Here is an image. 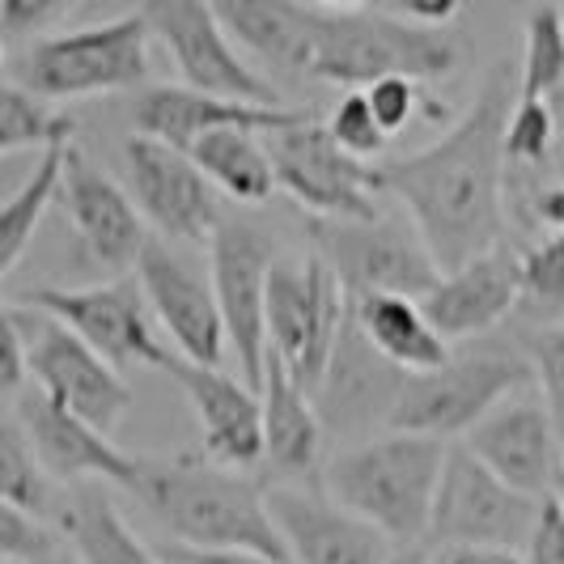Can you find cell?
Returning <instances> with one entry per match:
<instances>
[{
  "instance_id": "cell-1",
  "label": "cell",
  "mask_w": 564,
  "mask_h": 564,
  "mask_svg": "<svg viewBox=\"0 0 564 564\" xmlns=\"http://www.w3.org/2000/svg\"><path fill=\"white\" fill-rule=\"evenodd\" d=\"M518 102V64H492L484 73L471 111L446 137L378 166V187L403 204V217L421 234L424 251L442 276L480 259L501 242L506 226V132Z\"/></svg>"
},
{
  "instance_id": "cell-2",
  "label": "cell",
  "mask_w": 564,
  "mask_h": 564,
  "mask_svg": "<svg viewBox=\"0 0 564 564\" xmlns=\"http://www.w3.org/2000/svg\"><path fill=\"white\" fill-rule=\"evenodd\" d=\"M132 497L174 539V547L251 552L263 561L289 564L263 488L242 471H226L208 458L141 463V484Z\"/></svg>"
},
{
  "instance_id": "cell-3",
  "label": "cell",
  "mask_w": 564,
  "mask_h": 564,
  "mask_svg": "<svg viewBox=\"0 0 564 564\" xmlns=\"http://www.w3.org/2000/svg\"><path fill=\"white\" fill-rule=\"evenodd\" d=\"M446 451L451 442L421 433H373L318 467L323 492L391 539V547H421Z\"/></svg>"
},
{
  "instance_id": "cell-4",
  "label": "cell",
  "mask_w": 564,
  "mask_h": 564,
  "mask_svg": "<svg viewBox=\"0 0 564 564\" xmlns=\"http://www.w3.org/2000/svg\"><path fill=\"white\" fill-rule=\"evenodd\" d=\"M467 47L454 30H424L382 4H314V39L306 77L344 89H369L387 77L446 82Z\"/></svg>"
},
{
  "instance_id": "cell-5",
  "label": "cell",
  "mask_w": 564,
  "mask_h": 564,
  "mask_svg": "<svg viewBox=\"0 0 564 564\" xmlns=\"http://www.w3.org/2000/svg\"><path fill=\"white\" fill-rule=\"evenodd\" d=\"M149 26L144 13H119L111 22L82 30H56L26 43L13 59V77L39 102H77L98 94H119L149 77Z\"/></svg>"
},
{
  "instance_id": "cell-6",
  "label": "cell",
  "mask_w": 564,
  "mask_h": 564,
  "mask_svg": "<svg viewBox=\"0 0 564 564\" xmlns=\"http://www.w3.org/2000/svg\"><path fill=\"white\" fill-rule=\"evenodd\" d=\"M522 387H531V366L509 344L451 352V361L442 369L403 373L387 429L446 442L458 433H471L501 399H509Z\"/></svg>"
},
{
  "instance_id": "cell-7",
  "label": "cell",
  "mask_w": 564,
  "mask_h": 564,
  "mask_svg": "<svg viewBox=\"0 0 564 564\" xmlns=\"http://www.w3.org/2000/svg\"><path fill=\"white\" fill-rule=\"evenodd\" d=\"M348 318V297L339 289L336 272L318 259V251L302 259H276L268 276V352L289 369V378L314 395L327 361L336 352V339Z\"/></svg>"
},
{
  "instance_id": "cell-8",
  "label": "cell",
  "mask_w": 564,
  "mask_h": 564,
  "mask_svg": "<svg viewBox=\"0 0 564 564\" xmlns=\"http://www.w3.org/2000/svg\"><path fill=\"white\" fill-rule=\"evenodd\" d=\"M144 26L166 47L170 64L187 89L226 98V102H247V107H268L281 111L284 98L263 68L238 52V43L217 22V9L204 0H153L144 4Z\"/></svg>"
},
{
  "instance_id": "cell-9",
  "label": "cell",
  "mask_w": 564,
  "mask_h": 564,
  "mask_svg": "<svg viewBox=\"0 0 564 564\" xmlns=\"http://www.w3.org/2000/svg\"><path fill=\"white\" fill-rule=\"evenodd\" d=\"M318 259L336 272L344 297L395 293V297H429L442 281V268L424 251L421 234L408 217H369V221H311Z\"/></svg>"
},
{
  "instance_id": "cell-10",
  "label": "cell",
  "mask_w": 564,
  "mask_h": 564,
  "mask_svg": "<svg viewBox=\"0 0 564 564\" xmlns=\"http://www.w3.org/2000/svg\"><path fill=\"white\" fill-rule=\"evenodd\" d=\"M535 513L539 501L501 484L476 454L458 442L446 451V463H442V480L433 492L424 543L437 547V552H454V547L518 552L531 535Z\"/></svg>"
},
{
  "instance_id": "cell-11",
  "label": "cell",
  "mask_w": 564,
  "mask_h": 564,
  "mask_svg": "<svg viewBox=\"0 0 564 564\" xmlns=\"http://www.w3.org/2000/svg\"><path fill=\"white\" fill-rule=\"evenodd\" d=\"M263 144L276 170V187L297 199L311 221H369L382 213L378 166L348 158L314 115L297 128L263 137Z\"/></svg>"
},
{
  "instance_id": "cell-12",
  "label": "cell",
  "mask_w": 564,
  "mask_h": 564,
  "mask_svg": "<svg viewBox=\"0 0 564 564\" xmlns=\"http://www.w3.org/2000/svg\"><path fill=\"white\" fill-rule=\"evenodd\" d=\"M276 263V238L242 217H226L208 242V281L217 293V311L226 327V344L234 348L238 378L259 395L263 361H268V276Z\"/></svg>"
},
{
  "instance_id": "cell-13",
  "label": "cell",
  "mask_w": 564,
  "mask_h": 564,
  "mask_svg": "<svg viewBox=\"0 0 564 564\" xmlns=\"http://www.w3.org/2000/svg\"><path fill=\"white\" fill-rule=\"evenodd\" d=\"M22 306L56 318L59 327H68L115 369H166V361L174 357L170 344L158 339V327H153V314H149V302H144L137 276H119L107 284H89V289H52V284L30 289Z\"/></svg>"
},
{
  "instance_id": "cell-14",
  "label": "cell",
  "mask_w": 564,
  "mask_h": 564,
  "mask_svg": "<svg viewBox=\"0 0 564 564\" xmlns=\"http://www.w3.org/2000/svg\"><path fill=\"white\" fill-rule=\"evenodd\" d=\"M13 314H18V332L26 344V369L34 391L111 437V429L132 408V391L119 378V369L107 366L89 344H82L68 327H59L56 318L39 311Z\"/></svg>"
},
{
  "instance_id": "cell-15",
  "label": "cell",
  "mask_w": 564,
  "mask_h": 564,
  "mask_svg": "<svg viewBox=\"0 0 564 564\" xmlns=\"http://www.w3.org/2000/svg\"><path fill=\"white\" fill-rule=\"evenodd\" d=\"M128 196L141 221L162 234L170 247H208L217 226L226 221L221 192L196 170V162L174 144L132 137L123 144Z\"/></svg>"
},
{
  "instance_id": "cell-16",
  "label": "cell",
  "mask_w": 564,
  "mask_h": 564,
  "mask_svg": "<svg viewBox=\"0 0 564 564\" xmlns=\"http://www.w3.org/2000/svg\"><path fill=\"white\" fill-rule=\"evenodd\" d=\"M137 284H141L149 314L170 336V352L196 366H221L226 357V327L217 311V293L208 272L183 247H170L162 238L144 242L137 259Z\"/></svg>"
},
{
  "instance_id": "cell-17",
  "label": "cell",
  "mask_w": 564,
  "mask_h": 564,
  "mask_svg": "<svg viewBox=\"0 0 564 564\" xmlns=\"http://www.w3.org/2000/svg\"><path fill=\"white\" fill-rule=\"evenodd\" d=\"M463 446L476 454L497 480L509 484L522 497H531V501L552 497L556 476H561L564 467L561 437L552 429V416H547L539 391H531V387H522L509 399H501L467 433Z\"/></svg>"
},
{
  "instance_id": "cell-18",
  "label": "cell",
  "mask_w": 564,
  "mask_h": 564,
  "mask_svg": "<svg viewBox=\"0 0 564 564\" xmlns=\"http://www.w3.org/2000/svg\"><path fill=\"white\" fill-rule=\"evenodd\" d=\"M56 199L64 204L68 221L77 229L82 247L98 268L111 272V281H119L123 272H137L144 242V221L137 213L132 196L115 183L98 162H89L82 149H64V170H59V192Z\"/></svg>"
},
{
  "instance_id": "cell-19",
  "label": "cell",
  "mask_w": 564,
  "mask_h": 564,
  "mask_svg": "<svg viewBox=\"0 0 564 564\" xmlns=\"http://www.w3.org/2000/svg\"><path fill=\"white\" fill-rule=\"evenodd\" d=\"M272 527L281 535L289 564H387L391 539L378 535L357 513L311 488H268L263 492Z\"/></svg>"
},
{
  "instance_id": "cell-20",
  "label": "cell",
  "mask_w": 564,
  "mask_h": 564,
  "mask_svg": "<svg viewBox=\"0 0 564 564\" xmlns=\"http://www.w3.org/2000/svg\"><path fill=\"white\" fill-rule=\"evenodd\" d=\"M18 424L34 446L39 467L47 471V480L64 484H115L137 492L141 484V458L123 454L107 433H98L94 424L77 421L73 412L56 408L52 399L39 391H26L18 403Z\"/></svg>"
},
{
  "instance_id": "cell-21",
  "label": "cell",
  "mask_w": 564,
  "mask_h": 564,
  "mask_svg": "<svg viewBox=\"0 0 564 564\" xmlns=\"http://www.w3.org/2000/svg\"><path fill=\"white\" fill-rule=\"evenodd\" d=\"M399 387H403V369L387 366L348 314L336 339V352L327 361V373L311 395L314 412L323 421V433H336V437L366 433V437H373L369 429H378V424L387 429V421H391Z\"/></svg>"
},
{
  "instance_id": "cell-22",
  "label": "cell",
  "mask_w": 564,
  "mask_h": 564,
  "mask_svg": "<svg viewBox=\"0 0 564 564\" xmlns=\"http://www.w3.org/2000/svg\"><path fill=\"white\" fill-rule=\"evenodd\" d=\"M166 373L196 408L204 429V458L226 471H251L263 463V421L259 395L221 366H196L183 357H170Z\"/></svg>"
},
{
  "instance_id": "cell-23",
  "label": "cell",
  "mask_w": 564,
  "mask_h": 564,
  "mask_svg": "<svg viewBox=\"0 0 564 564\" xmlns=\"http://www.w3.org/2000/svg\"><path fill=\"white\" fill-rule=\"evenodd\" d=\"M314 111H268V107H247V102H226V98H208L187 85H153L132 102V123L137 137L174 144V149H192L196 141L213 132H254V137H272L284 128L306 123Z\"/></svg>"
},
{
  "instance_id": "cell-24",
  "label": "cell",
  "mask_w": 564,
  "mask_h": 564,
  "mask_svg": "<svg viewBox=\"0 0 564 564\" xmlns=\"http://www.w3.org/2000/svg\"><path fill=\"white\" fill-rule=\"evenodd\" d=\"M518 259L522 254L501 238L480 259L446 272L442 281L433 284V293L421 297V311L433 323V332L446 344L451 339L488 336L518 302Z\"/></svg>"
},
{
  "instance_id": "cell-25",
  "label": "cell",
  "mask_w": 564,
  "mask_h": 564,
  "mask_svg": "<svg viewBox=\"0 0 564 564\" xmlns=\"http://www.w3.org/2000/svg\"><path fill=\"white\" fill-rule=\"evenodd\" d=\"M213 9H217V22L226 26V34L254 68L263 64L268 73L306 77L314 4H302V0H226Z\"/></svg>"
},
{
  "instance_id": "cell-26",
  "label": "cell",
  "mask_w": 564,
  "mask_h": 564,
  "mask_svg": "<svg viewBox=\"0 0 564 564\" xmlns=\"http://www.w3.org/2000/svg\"><path fill=\"white\" fill-rule=\"evenodd\" d=\"M259 421H263V463L276 476H314L323 467V421L314 399L289 378V369L268 352L263 387H259Z\"/></svg>"
},
{
  "instance_id": "cell-27",
  "label": "cell",
  "mask_w": 564,
  "mask_h": 564,
  "mask_svg": "<svg viewBox=\"0 0 564 564\" xmlns=\"http://www.w3.org/2000/svg\"><path fill=\"white\" fill-rule=\"evenodd\" d=\"M348 314L369 348L403 373H429L451 361L454 348L433 332L416 297H395V293L348 297Z\"/></svg>"
},
{
  "instance_id": "cell-28",
  "label": "cell",
  "mask_w": 564,
  "mask_h": 564,
  "mask_svg": "<svg viewBox=\"0 0 564 564\" xmlns=\"http://www.w3.org/2000/svg\"><path fill=\"white\" fill-rule=\"evenodd\" d=\"M56 518L77 564H166L137 539V531L119 518L115 501L98 484H82L56 509Z\"/></svg>"
},
{
  "instance_id": "cell-29",
  "label": "cell",
  "mask_w": 564,
  "mask_h": 564,
  "mask_svg": "<svg viewBox=\"0 0 564 564\" xmlns=\"http://www.w3.org/2000/svg\"><path fill=\"white\" fill-rule=\"evenodd\" d=\"M196 170L238 204H268L276 196V170L268 158V144L254 132H213L187 149Z\"/></svg>"
},
{
  "instance_id": "cell-30",
  "label": "cell",
  "mask_w": 564,
  "mask_h": 564,
  "mask_svg": "<svg viewBox=\"0 0 564 564\" xmlns=\"http://www.w3.org/2000/svg\"><path fill=\"white\" fill-rule=\"evenodd\" d=\"M64 149H68V144H56V149L39 153V162H34V170L22 178V187L0 204V281L18 268V259L26 254L30 238L43 226L47 208L56 204Z\"/></svg>"
},
{
  "instance_id": "cell-31",
  "label": "cell",
  "mask_w": 564,
  "mask_h": 564,
  "mask_svg": "<svg viewBox=\"0 0 564 564\" xmlns=\"http://www.w3.org/2000/svg\"><path fill=\"white\" fill-rule=\"evenodd\" d=\"M73 119L39 102L34 94H26L22 85H13L9 77H0V158L18 153V149H56V144H73Z\"/></svg>"
},
{
  "instance_id": "cell-32",
  "label": "cell",
  "mask_w": 564,
  "mask_h": 564,
  "mask_svg": "<svg viewBox=\"0 0 564 564\" xmlns=\"http://www.w3.org/2000/svg\"><path fill=\"white\" fill-rule=\"evenodd\" d=\"M527 47L518 64V98L547 102L564 85V9L561 4H539L522 22Z\"/></svg>"
},
{
  "instance_id": "cell-33",
  "label": "cell",
  "mask_w": 564,
  "mask_h": 564,
  "mask_svg": "<svg viewBox=\"0 0 564 564\" xmlns=\"http://www.w3.org/2000/svg\"><path fill=\"white\" fill-rule=\"evenodd\" d=\"M513 311L522 314L535 332L564 327V238L552 234L539 247L518 259V302Z\"/></svg>"
},
{
  "instance_id": "cell-34",
  "label": "cell",
  "mask_w": 564,
  "mask_h": 564,
  "mask_svg": "<svg viewBox=\"0 0 564 564\" xmlns=\"http://www.w3.org/2000/svg\"><path fill=\"white\" fill-rule=\"evenodd\" d=\"M0 501H9L13 509H22L39 522L56 513L52 480L39 467L34 446L18 421H0Z\"/></svg>"
},
{
  "instance_id": "cell-35",
  "label": "cell",
  "mask_w": 564,
  "mask_h": 564,
  "mask_svg": "<svg viewBox=\"0 0 564 564\" xmlns=\"http://www.w3.org/2000/svg\"><path fill=\"white\" fill-rule=\"evenodd\" d=\"M556 123H552V111H547V102H527V98H518L513 107H509V119H506V132H501V153H506V166H539V162H547L552 158V149H556Z\"/></svg>"
},
{
  "instance_id": "cell-36",
  "label": "cell",
  "mask_w": 564,
  "mask_h": 564,
  "mask_svg": "<svg viewBox=\"0 0 564 564\" xmlns=\"http://www.w3.org/2000/svg\"><path fill=\"white\" fill-rule=\"evenodd\" d=\"M327 132H332V141H336L348 158H357V162H369V158L387 153V144H391V137L378 128V119H373V111H369V102L361 89H348L336 107H332V115H327Z\"/></svg>"
},
{
  "instance_id": "cell-37",
  "label": "cell",
  "mask_w": 564,
  "mask_h": 564,
  "mask_svg": "<svg viewBox=\"0 0 564 564\" xmlns=\"http://www.w3.org/2000/svg\"><path fill=\"white\" fill-rule=\"evenodd\" d=\"M527 366H531V378L539 382V399H543V408L552 416V429H556L564 451V327L531 332Z\"/></svg>"
},
{
  "instance_id": "cell-38",
  "label": "cell",
  "mask_w": 564,
  "mask_h": 564,
  "mask_svg": "<svg viewBox=\"0 0 564 564\" xmlns=\"http://www.w3.org/2000/svg\"><path fill=\"white\" fill-rule=\"evenodd\" d=\"M369 102V111L378 119V128L395 141L399 132H408L416 123V115L424 111V89L408 77H387V82H373L369 89H361Z\"/></svg>"
},
{
  "instance_id": "cell-39",
  "label": "cell",
  "mask_w": 564,
  "mask_h": 564,
  "mask_svg": "<svg viewBox=\"0 0 564 564\" xmlns=\"http://www.w3.org/2000/svg\"><path fill=\"white\" fill-rule=\"evenodd\" d=\"M52 552H56V535L39 518L0 501V561L43 564Z\"/></svg>"
},
{
  "instance_id": "cell-40",
  "label": "cell",
  "mask_w": 564,
  "mask_h": 564,
  "mask_svg": "<svg viewBox=\"0 0 564 564\" xmlns=\"http://www.w3.org/2000/svg\"><path fill=\"white\" fill-rule=\"evenodd\" d=\"M30 382L26 369V344L18 332V314L0 302V421H9V412L22 403Z\"/></svg>"
},
{
  "instance_id": "cell-41",
  "label": "cell",
  "mask_w": 564,
  "mask_h": 564,
  "mask_svg": "<svg viewBox=\"0 0 564 564\" xmlns=\"http://www.w3.org/2000/svg\"><path fill=\"white\" fill-rule=\"evenodd\" d=\"M68 18V4L59 0H4L0 4V34L13 43H39L47 34H56V26Z\"/></svg>"
},
{
  "instance_id": "cell-42",
  "label": "cell",
  "mask_w": 564,
  "mask_h": 564,
  "mask_svg": "<svg viewBox=\"0 0 564 564\" xmlns=\"http://www.w3.org/2000/svg\"><path fill=\"white\" fill-rule=\"evenodd\" d=\"M522 552H527L522 564H564V509L556 506V497L539 501V513Z\"/></svg>"
},
{
  "instance_id": "cell-43",
  "label": "cell",
  "mask_w": 564,
  "mask_h": 564,
  "mask_svg": "<svg viewBox=\"0 0 564 564\" xmlns=\"http://www.w3.org/2000/svg\"><path fill=\"white\" fill-rule=\"evenodd\" d=\"M387 13H395L403 22L424 30H454V22L463 18L458 0H378Z\"/></svg>"
},
{
  "instance_id": "cell-44",
  "label": "cell",
  "mask_w": 564,
  "mask_h": 564,
  "mask_svg": "<svg viewBox=\"0 0 564 564\" xmlns=\"http://www.w3.org/2000/svg\"><path fill=\"white\" fill-rule=\"evenodd\" d=\"M158 556L166 564H281V561L251 556V552H187V547H174V543H166Z\"/></svg>"
},
{
  "instance_id": "cell-45",
  "label": "cell",
  "mask_w": 564,
  "mask_h": 564,
  "mask_svg": "<svg viewBox=\"0 0 564 564\" xmlns=\"http://www.w3.org/2000/svg\"><path fill=\"white\" fill-rule=\"evenodd\" d=\"M535 213H539V221H543V226L564 238V178H556L552 187H543V192H539Z\"/></svg>"
},
{
  "instance_id": "cell-46",
  "label": "cell",
  "mask_w": 564,
  "mask_h": 564,
  "mask_svg": "<svg viewBox=\"0 0 564 564\" xmlns=\"http://www.w3.org/2000/svg\"><path fill=\"white\" fill-rule=\"evenodd\" d=\"M437 564H522V556L501 547H454V552H442Z\"/></svg>"
},
{
  "instance_id": "cell-47",
  "label": "cell",
  "mask_w": 564,
  "mask_h": 564,
  "mask_svg": "<svg viewBox=\"0 0 564 564\" xmlns=\"http://www.w3.org/2000/svg\"><path fill=\"white\" fill-rule=\"evenodd\" d=\"M387 564H433V561H429V552H424V547H395Z\"/></svg>"
},
{
  "instance_id": "cell-48",
  "label": "cell",
  "mask_w": 564,
  "mask_h": 564,
  "mask_svg": "<svg viewBox=\"0 0 564 564\" xmlns=\"http://www.w3.org/2000/svg\"><path fill=\"white\" fill-rule=\"evenodd\" d=\"M547 111H552V123H556V137L564 141V85L547 98Z\"/></svg>"
},
{
  "instance_id": "cell-49",
  "label": "cell",
  "mask_w": 564,
  "mask_h": 564,
  "mask_svg": "<svg viewBox=\"0 0 564 564\" xmlns=\"http://www.w3.org/2000/svg\"><path fill=\"white\" fill-rule=\"evenodd\" d=\"M552 497H556V506L564 509V467H561V476H556V488H552Z\"/></svg>"
},
{
  "instance_id": "cell-50",
  "label": "cell",
  "mask_w": 564,
  "mask_h": 564,
  "mask_svg": "<svg viewBox=\"0 0 564 564\" xmlns=\"http://www.w3.org/2000/svg\"><path fill=\"white\" fill-rule=\"evenodd\" d=\"M43 564H77V561H73V556H64V552H52V556H47Z\"/></svg>"
},
{
  "instance_id": "cell-51",
  "label": "cell",
  "mask_w": 564,
  "mask_h": 564,
  "mask_svg": "<svg viewBox=\"0 0 564 564\" xmlns=\"http://www.w3.org/2000/svg\"><path fill=\"white\" fill-rule=\"evenodd\" d=\"M4 56H9V39L0 34V68H4Z\"/></svg>"
},
{
  "instance_id": "cell-52",
  "label": "cell",
  "mask_w": 564,
  "mask_h": 564,
  "mask_svg": "<svg viewBox=\"0 0 564 564\" xmlns=\"http://www.w3.org/2000/svg\"><path fill=\"white\" fill-rule=\"evenodd\" d=\"M556 170H561V178H564V149H561V158H556Z\"/></svg>"
},
{
  "instance_id": "cell-53",
  "label": "cell",
  "mask_w": 564,
  "mask_h": 564,
  "mask_svg": "<svg viewBox=\"0 0 564 564\" xmlns=\"http://www.w3.org/2000/svg\"><path fill=\"white\" fill-rule=\"evenodd\" d=\"M0 564H18V561H0Z\"/></svg>"
}]
</instances>
